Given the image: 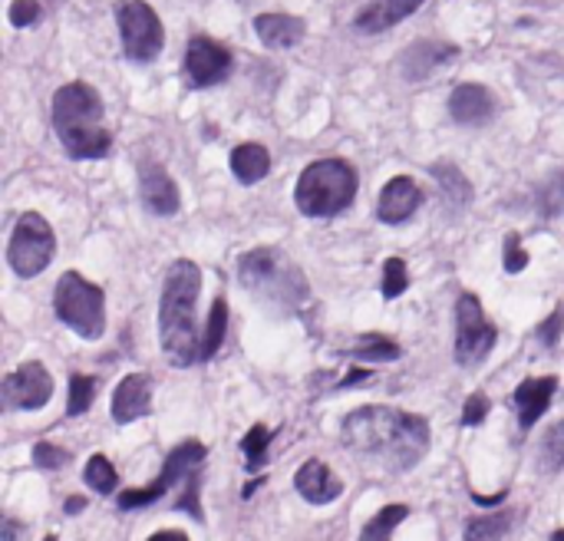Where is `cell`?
<instances>
[{
	"label": "cell",
	"mask_w": 564,
	"mask_h": 541,
	"mask_svg": "<svg viewBox=\"0 0 564 541\" xmlns=\"http://www.w3.org/2000/svg\"><path fill=\"white\" fill-rule=\"evenodd\" d=\"M344 446L360 459H376L386 473H410L430 452V423L389 407H360L341 426Z\"/></svg>",
	"instance_id": "obj_1"
},
{
	"label": "cell",
	"mask_w": 564,
	"mask_h": 541,
	"mask_svg": "<svg viewBox=\"0 0 564 541\" xmlns=\"http://www.w3.org/2000/svg\"><path fill=\"white\" fill-rule=\"evenodd\" d=\"M198 291L202 271L195 261L179 258L166 271L163 297H158V340L172 366H192L202 360V334H198Z\"/></svg>",
	"instance_id": "obj_2"
},
{
	"label": "cell",
	"mask_w": 564,
	"mask_h": 541,
	"mask_svg": "<svg viewBox=\"0 0 564 541\" xmlns=\"http://www.w3.org/2000/svg\"><path fill=\"white\" fill-rule=\"evenodd\" d=\"M103 96L90 83H66L53 93L50 123L69 159H103L113 149V136L103 126Z\"/></svg>",
	"instance_id": "obj_3"
},
{
	"label": "cell",
	"mask_w": 564,
	"mask_h": 541,
	"mask_svg": "<svg viewBox=\"0 0 564 541\" xmlns=\"http://www.w3.org/2000/svg\"><path fill=\"white\" fill-rule=\"evenodd\" d=\"M238 281L261 300V307H271L278 314H300L310 304V284L304 271L278 248H255L241 255Z\"/></svg>",
	"instance_id": "obj_4"
},
{
	"label": "cell",
	"mask_w": 564,
	"mask_h": 541,
	"mask_svg": "<svg viewBox=\"0 0 564 541\" xmlns=\"http://www.w3.org/2000/svg\"><path fill=\"white\" fill-rule=\"evenodd\" d=\"M205 459H208V449L198 442V439H189L182 446H176L169 455H166V466H163V476H158L152 486L145 489H129V492H119L116 505L119 508H145V505H155L163 502L172 489H182V495L172 502L176 508H185L195 521H205V512H202V502H198V479H202V469H205Z\"/></svg>",
	"instance_id": "obj_5"
},
{
	"label": "cell",
	"mask_w": 564,
	"mask_h": 541,
	"mask_svg": "<svg viewBox=\"0 0 564 541\" xmlns=\"http://www.w3.org/2000/svg\"><path fill=\"white\" fill-rule=\"evenodd\" d=\"M357 169L344 159H317L310 163L297 185H294V205L307 218H334L347 211L357 198Z\"/></svg>",
	"instance_id": "obj_6"
},
{
	"label": "cell",
	"mask_w": 564,
	"mask_h": 541,
	"mask_svg": "<svg viewBox=\"0 0 564 541\" xmlns=\"http://www.w3.org/2000/svg\"><path fill=\"white\" fill-rule=\"evenodd\" d=\"M56 318L84 340H100L106 334V291L87 281L79 271H66L53 291Z\"/></svg>",
	"instance_id": "obj_7"
},
{
	"label": "cell",
	"mask_w": 564,
	"mask_h": 541,
	"mask_svg": "<svg viewBox=\"0 0 564 541\" xmlns=\"http://www.w3.org/2000/svg\"><path fill=\"white\" fill-rule=\"evenodd\" d=\"M53 255H56V239H53V228L47 224V218L40 211L21 215V221L11 231V242H8V261H11L14 274L37 278L40 271H47Z\"/></svg>",
	"instance_id": "obj_8"
},
{
	"label": "cell",
	"mask_w": 564,
	"mask_h": 541,
	"mask_svg": "<svg viewBox=\"0 0 564 541\" xmlns=\"http://www.w3.org/2000/svg\"><path fill=\"white\" fill-rule=\"evenodd\" d=\"M116 24L123 37V53L132 63H152L166 47V30L158 14L145 0H119L116 4Z\"/></svg>",
	"instance_id": "obj_9"
},
{
	"label": "cell",
	"mask_w": 564,
	"mask_h": 541,
	"mask_svg": "<svg viewBox=\"0 0 564 541\" xmlns=\"http://www.w3.org/2000/svg\"><path fill=\"white\" fill-rule=\"evenodd\" d=\"M499 340V331L489 324L486 311H482V300L475 294H459L456 300V363L472 370L482 366L486 357L492 353Z\"/></svg>",
	"instance_id": "obj_10"
},
{
	"label": "cell",
	"mask_w": 564,
	"mask_h": 541,
	"mask_svg": "<svg viewBox=\"0 0 564 541\" xmlns=\"http://www.w3.org/2000/svg\"><path fill=\"white\" fill-rule=\"evenodd\" d=\"M53 397V379L43 363L27 360L4 376V407L8 410H40Z\"/></svg>",
	"instance_id": "obj_11"
},
{
	"label": "cell",
	"mask_w": 564,
	"mask_h": 541,
	"mask_svg": "<svg viewBox=\"0 0 564 541\" xmlns=\"http://www.w3.org/2000/svg\"><path fill=\"white\" fill-rule=\"evenodd\" d=\"M231 53L208 37H192L185 50V80L192 90H208L228 80Z\"/></svg>",
	"instance_id": "obj_12"
},
{
	"label": "cell",
	"mask_w": 564,
	"mask_h": 541,
	"mask_svg": "<svg viewBox=\"0 0 564 541\" xmlns=\"http://www.w3.org/2000/svg\"><path fill=\"white\" fill-rule=\"evenodd\" d=\"M420 205H423V189L410 176H396L383 185L376 215L383 224H402L420 211Z\"/></svg>",
	"instance_id": "obj_13"
},
{
	"label": "cell",
	"mask_w": 564,
	"mask_h": 541,
	"mask_svg": "<svg viewBox=\"0 0 564 541\" xmlns=\"http://www.w3.org/2000/svg\"><path fill=\"white\" fill-rule=\"evenodd\" d=\"M139 198L152 215H163V218H169L182 208L179 185L172 182V176L163 166H155V163L142 166V172H139Z\"/></svg>",
	"instance_id": "obj_14"
},
{
	"label": "cell",
	"mask_w": 564,
	"mask_h": 541,
	"mask_svg": "<svg viewBox=\"0 0 564 541\" xmlns=\"http://www.w3.org/2000/svg\"><path fill=\"white\" fill-rule=\"evenodd\" d=\"M294 489L310 505H331L344 495V482L331 473L328 462H320V459L304 462V466L297 469V476H294Z\"/></svg>",
	"instance_id": "obj_15"
},
{
	"label": "cell",
	"mask_w": 564,
	"mask_h": 541,
	"mask_svg": "<svg viewBox=\"0 0 564 541\" xmlns=\"http://www.w3.org/2000/svg\"><path fill=\"white\" fill-rule=\"evenodd\" d=\"M459 50L452 43H443V40H420L413 43L407 53L399 56V73H402V80H410V83H420V80H430V76L446 66L449 60H456Z\"/></svg>",
	"instance_id": "obj_16"
},
{
	"label": "cell",
	"mask_w": 564,
	"mask_h": 541,
	"mask_svg": "<svg viewBox=\"0 0 564 541\" xmlns=\"http://www.w3.org/2000/svg\"><path fill=\"white\" fill-rule=\"evenodd\" d=\"M152 413V376L145 373H129L113 394V420L119 426H129L142 416Z\"/></svg>",
	"instance_id": "obj_17"
},
{
	"label": "cell",
	"mask_w": 564,
	"mask_h": 541,
	"mask_svg": "<svg viewBox=\"0 0 564 541\" xmlns=\"http://www.w3.org/2000/svg\"><path fill=\"white\" fill-rule=\"evenodd\" d=\"M449 116L459 126H486L496 116V96L478 83H459L449 96Z\"/></svg>",
	"instance_id": "obj_18"
},
{
	"label": "cell",
	"mask_w": 564,
	"mask_h": 541,
	"mask_svg": "<svg viewBox=\"0 0 564 541\" xmlns=\"http://www.w3.org/2000/svg\"><path fill=\"white\" fill-rule=\"evenodd\" d=\"M554 394H557V376H538V379L518 383L515 407H518V426H522L525 433L544 416V410L551 407Z\"/></svg>",
	"instance_id": "obj_19"
},
{
	"label": "cell",
	"mask_w": 564,
	"mask_h": 541,
	"mask_svg": "<svg viewBox=\"0 0 564 541\" xmlns=\"http://www.w3.org/2000/svg\"><path fill=\"white\" fill-rule=\"evenodd\" d=\"M426 0H373L370 8H363L354 21V27L360 34H383L389 30L393 24L407 21L410 14H416Z\"/></svg>",
	"instance_id": "obj_20"
},
{
	"label": "cell",
	"mask_w": 564,
	"mask_h": 541,
	"mask_svg": "<svg viewBox=\"0 0 564 541\" xmlns=\"http://www.w3.org/2000/svg\"><path fill=\"white\" fill-rule=\"evenodd\" d=\"M255 34L265 47L271 50H287L297 47L307 34V24L291 14H258L255 17Z\"/></svg>",
	"instance_id": "obj_21"
},
{
	"label": "cell",
	"mask_w": 564,
	"mask_h": 541,
	"mask_svg": "<svg viewBox=\"0 0 564 541\" xmlns=\"http://www.w3.org/2000/svg\"><path fill=\"white\" fill-rule=\"evenodd\" d=\"M228 166H231V176L241 185H255L271 172V152L261 142H241V145L231 149Z\"/></svg>",
	"instance_id": "obj_22"
},
{
	"label": "cell",
	"mask_w": 564,
	"mask_h": 541,
	"mask_svg": "<svg viewBox=\"0 0 564 541\" xmlns=\"http://www.w3.org/2000/svg\"><path fill=\"white\" fill-rule=\"evenodd\" d=\"M225 334H228V300L215 297L205 334H202V360H211L218 353V347L225 344Z\"/></svg>",
	"instance_id": "obj_23"
},
{
	"label": "cell",
	"mask_w": 564,
	"mask_h": 541,
	"mask_svg": "<svg viewBox=\"0 0 564 541\" xmlns=\"http://www.w3.org/2000/svg\"><path fill=\"white\" fill-rule=\"evenodd\" d=\"M84 482H87V489H93V492H100V495H110V492H116V486H119V473H116V466H113V462H110L103 452H97V455H90V462H87Z\"/></svg>",
	"instance_id": "obj_24"
},
{
	"label": "cell",
	"mask_w": 564,
	"mask_h": 541,
	"mask_svg": "<svg viewBox=\"0 0 564 541\" xmlns=\"http://www.w3.org/2000/svg\"><path fill=\"white\" fill-rule=\"evenodd\" d=\"M399 344L383 337V334H367L357 340V347L350 350V357L357 360H373V363H389V360H399Z\"/></svg>",
	"instance_id": "obj_25"
},
{
	"label": "cell",
	"mask_w": 564,
	"mask_h": 541,
	"mask_svg": "<svg viewBox=\"0 0 564 541\" xmlns=\"http://www.w3.org/2000/svg\"><path fill=\"white\" fill-rule=\"evenodd\" d=\"M538 462H541V473H561L564 469V420L544 433V439L538 446Z\"/></svg>",
	"instance_id": "obj_26"
},
{
	"label": "cell",
	"mask_w": 564,
	"mask_h": 541,
	"mask_svg": "<svg viewBox=\"0 0 564 541\" xmlns=\"http://www.w3.org/2000/svg\"><path fill=\"white\" fill-rule=\"evenodd\" d=\"M407 515H410V505H386V508H380V515H376L373 521H367V525H363L360 538H363V541H380V538H389V534L396 531V525L407 521Z\"/></svg>",
	"instance_id": "obj_27"
},
{
	"label": "cell",
	"mask_w": 564,
	"mask_h": 541,
	"mask_svg": "<svg viewBox=\"0 0 564 541\" xmlns=\"http://www.w3.org/2000/svg\"><path fill=\"white\" fill-rule=\"evenodd\" d=\"M97 397V379L84 376V373H73L69 376V400H66V416H84L93 407Z\"/></svg>",
	"instance_id": "obj_28"
},
{
	"label": "cell",
	"mask_w": 564,
	"mask_h": 541,
	"mask_svg": "<svg viewBox=\"0 0 564 541\" xmlns=\"http://www.w3.org/2000/svg\"><path fill=\"white\" fill-rule=\"evenodd\" d=\"M268 446H271V429L268 426H252L248 436L241 439V452H245L248 459V469L252 473H261L265 469V462H268Z\"/></svg>",
	"instance_id": "obj_29"
},
{
	"label": "cell",
	"mask_w": 564,
	"mask_h": 541,
	"mask_svg": "<svg viewBox=\"0 0 564 541\" xmlns=\"http://www.w3.org/2000/svg\"><path fill=\"white\" fill-rule=\"evenodd\" d=\"M433 179L443 185V192H446L456 205H465V202L472 198V185H469V179H465L456 166L436 163V166H433Z\"/></svg>",
	"instance_id": "obj_30"
},
{
	"label": "cell",
	"mask_w": 564,
	"mask_h": 541,
	"mask_svg": "<svg viewBox=\"0 0 564 541\" xmlns=\"http://www.w3.org/2000/svg\"><path fill=\"white\" fill-rule=\"evenodd\" d=\"M512 528V515L509 512H496V515H482V518H472L465 525V541H482V538H499V534H509Z\"/></svg>",
	"instance_id": "obj_31"
},
{
	"label": "cell",
	"mask_w": 564,
	"mask_h": 541,
	"mask_svg": "<svg viewBox=\"0 0 564 541\" xmlns=\"http://www.w3.org/2000/svg\"><path fill=\"white\" fill-rule=\"evenodd\" d=\"M410 287V271L402 258H386L383 261V297L393 300Z\"/></svg>",
	"instance_id": "obj_32"
},
{
	"label": "cell",
	"mask_w": 564,
	"mask_h": 541,
	"mask_svg": "<svg viewBox=\"0 0 564 541\" xmlns=\"http://www.w3.org/2000/svg\"><path fill=\"white\" fill-rule=\"evenodd\" d=\"M538 208H541L544 218L564 215V172L551 176V179L541 185V192H538Z\"/></svg>",
	"instance_id": "obj_33"
},
{
	"label": "cell",
	"mask_w": 564,
	"mask_h": 541,
	"mask_svg": "<svg viewBox=\"0 0 564 541\" xmlns=\"http://www.w3.org/2000/svg\"><path fill=\"white\" fill-rule=\"evenodd\" d=\"M34 462L40 469H63L66 462H69V452L53 446V442H37L34 446Z\"/></svg>",
	"instance_id": "obj_34"
},
{
	"label": "cell",
	"mask_w": 564,
	"mask_h": 541,
	"mask_svg": "<svg viewBox=\"0 0 564 541\" xmlns=\"http://www.w3.org/2000/svg\"><path fill=\"white\" fill-rule=\"evenodd\" d=\"M40 0H14L11 4V11H8V17H11V24L14 27H34L37 21H40Z\"/></svg>",
	"instance_id": "obj_35"
},
{
	"label": "cell",
	"mask_w": 564,
	"mask_h": 541,
	"mask_svg": "<svg viewBox=\"0 0 564 541\" xmlns=\"http://www.w3.org/2000/svg\"><path fill=\"white\" fill-rule=\"evenodd\" d=\"M489 416V397L486 394H472L462 407V426H478Z\"/></svg>",
	"instance_id": "obj_36"
},
{
	"label": "cell",
	"mask_w": 564,
	"mask_h": 541,
	"mask_svg": "<svg viewBox=\"0 0 564 541\" xmlns=\"http://www.w3.org/2000/svg\"><path fill=\"white\" fill-rule=\"evenodd\" d=\"M561 327H564V314H561V311H554L548 321H541V324H538V331H535L538 344H541L544 350L557 347V340H561Z\"/></svg>",
	"instance_id": "obj_37"
},
{
	"label": "cell",
	"mask_w": 564,
	"mask_h": 541,
	"mask_svg": "<svg viewBox=\"0 0 564 541\" xmlns=\"http://www.w3.org/2000/svg\"><path fill=\"white\" fill-rule=\"evenodd\" d=\"M525 268H528V252H522L518 235H509V239H505V271H509V274H518V271H525Z\"/></svg>",
	"instance_id": "obj_38"
},
{
	"label": "cell",
	"mask_w": 564,
	"mask_h": 541,
	"mask_svg": "<svg viewBox=\"0 0 564 541\" xmlns=\"http://www.w3.org/2000/svg\"><path fill=\"white\" fill-rule=\"evenodd\" d=\"M84 508H87V499H84V495H69L66 505H63L66 515H76V512H84Z\"/></svg>",
	"instance_id": "obj_39"
},
{
	"label": "cell",
	"mask_w": 564,
	"mask_h": 541,
	"mask_svg": "<svg viewBox=\"0 0 564 541\" xmlns=\"http://www.w3.org/2000/svg\"><path fill=\"white\" fill-rule=\"evenodd\" d=\"M370 376H373V370H354L350 376H344V386H357V383H363Z\"/></svg>",
	"instance_id": "obj_40"
},
{
	"label": "cell",
	"mask_w": 564,
	"mask_h": 541,
	"mask_svg": "<svg viewBox=\"0 0 564 541\" xmlns=\"http://www.w3.org/2000/svg\"><path fill=\"white\" fill-rule=\"evenodd\" d=\"M17 534H24V528L14 518H4V541H14Z\"/></svg>",
	"instance_id": "obj_41"
},
{
	"label": "cell",
	"mask_w": 564,
	"mask_h": 541,
	"mask_svg": "<svg viewBox=\"0 0 564 541\" xmlns=\"http://www.w3.org/2000/svg\"><path fill=\"white\" fill-rule=\"evenodd\" d=\"M472 499H475L478 505H496V502L505 499V492H499V495H475V492H472Z\"/></svg>",
	"instance_id": "obj_42"
}]
</instances>
